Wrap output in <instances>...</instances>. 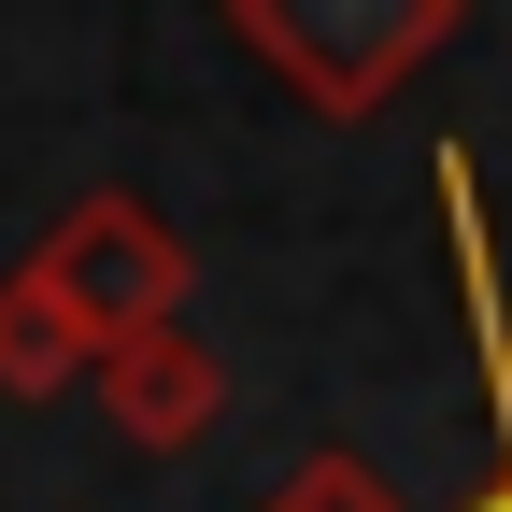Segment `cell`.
<instances>
[{
  "label": "cell",
  "instance_id": "1",
  "mask_svg": "<svg viewBox=\"0 0 512 512\" xmlns=\"http://www.w3.org/2000/svg\"><path fill=\"white\" fill-rule=\"evenodd\" d=\"M200 256L143 185H86L15 271H0V399H57L100 356H128L143 328H185Z\"/></svg>",
  "mask_w": 512,
  "mask_h": 512
},
{
  "label": "cell",
  "instance_id": "2",
  "mask_svg": "<svg viewBox=\"0 0 512 512\" xmlns=\"http://www.w3.org/2000/svg\"><path fill=\"white\" fill-rule=\"evenodd\" d=\"M214 29H228L313 128H356V114H384L441 43H456V0H228Z\"/></svg>",
  "mask_w": 512,
  "mask_h": 512
},
{
  "label": "cell",
  "instance_id": "3",
  "mask_svg": "<svg viewBox=\"0 0 512 512\" xmlns=\"http://www.w3.org/2000/svg\"><path fill=\"white\" fill-rule=\"evenodd\" d=\"M427 200H441V242H456V313H470V370H484V427H498V470H484L456 512H512V285H498V228H484L470 143L427 157Z\"/></svg>",
  "mask_w": 512,
  "mask_h": 512
},
{
  "label": "cell",
  "instance_id": "4",
  "mask_svg": "<svg viewBox=\"0 0 512 512\" xmlns=\"http://www.w3.org/2000/svg\"><path fill=\"white\" fill-rule=\"evenodd\" d=\"M86 399H100V427L128 441V456H200L214 413H228V370H214L200 328H143L128 356L86 370Z\"/></svg>",
  "mask_w": 512,
  "mask_h": 512
},
{
  "label": "cell",
  "instance_id": "5",
  "mask_svg": "<svg viewBox=\"0 0 512 512\" xmlns=\"http://www.w3.org/2000/svg\"><path fill=\"white\" fill-rule=\"evenodd\" d=\"M271 512H399V484H384L370 456H342V441H328V456H299V470L271 484Z\"/></svg>",
  "mask_w": 512,
  "mask_h": 512
}]
</instances>
